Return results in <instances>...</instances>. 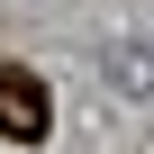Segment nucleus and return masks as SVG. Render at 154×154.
I'll return each instance as SVG.
<instances>
[{"instance_id":"obj_1","label":"nucleus","mask_w":154,"mask_h":154,"mask_svg":"<svg viewBox=\"0 0 154 154\" xmlns=\"http://www.w3.org/2000/svg\"><path fill=\"white\" fill-rule=\"evenodd\" d=\"M45 127H54V100H45V82H36L27 63H9V72H0V136H9V145H36Z\"/></svg>"},{"instance_id":"obj_2","label":"nucleus","mask_w":154,"mask_h":154,"mask_svg":"<svg viewBox=\"0 0 154 154\" xmlns=\"http://www.w3.org/2000/svg\"><path fill=\"white\" fill-rule=\"evenodd\" d=\"M109 82H127V91H154V54H145V45H118V54H109Z\"/></svg>"}]
</instances>
